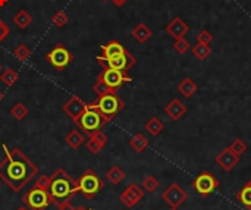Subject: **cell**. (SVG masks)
I'll use <instances>...</instances> for the list:
<instances>
[{
    "label": "cell",
    "mask_w": 251,
    "mask_h": 210,
    "mask_svg": "<svg viewBox=\"0 0 251 210\" xmlns=\"http://www.w3.org/2000/svg\"><path fill=\"white\" fill-rule=\"evenodd\" d=\"M16 210H29V209H28L26 206H21V208H18V209H16Z\"/></svg>",
    "instance_id": "cell-43"
},
{
    "label": "cell",
    "mask_w": 251,
    "mask_h": 210,
    "mask_svg": "<svg viewBox=\"0 0 251 210\" xmlns=\"http://www.w3.org/2000/svg\"><path fill=\"white\" fill-rule=\"evenodd\" d=\"M165 29H166V32H168L172 38L178 40V38H182V37L190 31V26H188V24H187L182 18L176 16V18H174V19L166 25Z\"/></svg>",
    "instance_id": "cell-15"
},
{
    "label": "cell",
    "mask_w": 251,
    "mask_h": 210,
    "mask_svg": "<svg viewBox=\"0 0 251 210\" xmlns=\"http://www.w3.org/2000/svg\"><path fill=\"white\" fill-rule=\"evenodd\" d=\"M13 24H15L19 29H25V28H28V26L32 24V16H31L25 9H22V10H19V12L13 16Z\"/></svg>",
    "instance_id": "cell-25"
},
{
    "label": "cell",
    "mask_w": 251,
    "mask_h": 210,
    "mask_svg": "<svg viewBox=\"0 0 251 210\" xmlns=\"http://www.w3.org/2000/svg\"><path fill=\"white\" fill-rule=\"evenodd\" d=\"M191 52H193V56L199 60H206L210 54H212V47L210 44H201V43H197L194 44V47H191Z\"/></svg>",
    "instance_id": "cell-26"
},
{
    "label": "cell",
    "mask_w": 251,
    "mask_h": 210,
    "mask_svg": "<svg viewBox=\"0 0 251 210\" xmlns=\"http://www.w3.org/2000/svg\"><path fill=\"white\" fill-rule=\"evenodd\" d=\"M65 143H66L72 150H76V149H79V147L85 143V137H84V134H81L78 130H74V131H71V132L65 137Z\"/></svg>",
    "instance_id": "cell-21"
},
{
    "label": "cell",
    "mask_w": 251,
    "mask_h": 210,
    "mask_svg": "<svg viewBox=\"0 0 251 210\" xmlns=\"http://www.w3.org/2000/svg\"><path fill=\"white\" fill-rule=\"evenodd\" d=\"M129 147H131L134 152H137V153H143V152L149 147V140H147V137H146L144 134L138 132V134H135V135L129 140Z\"/></svg>",
    "instance_id": "cell-22"
},
{
    "label": "cell",
    "mask_w": 251,
    "mask_h": 210,
    "mask_svg": "<svg viewBox=\"0 0 251 210\" xmlns=\"http://www.w3.org/2000/svg\"><path fill=\"white\" fill-rule=\"evenodd\" d=\"M128 50L118 41V40H110L107 44L101 46V57L104 59H109V57H113V56H119V54H124L126 53Z\"/></svg>",
    "instance_id": "cell-18"
},
{
    "label": "cell",
    "mask_w": 251,
    "mask_h": 210,
    "mask_svg": "<svg viewBox=\"0 0 251 210\" xmlns=\"http://www.w3.org/2000/svg\"><path fill=\"white\" fill-rule=\"evenodd\" d=\"M162 199L172 208V209H178L187 199H188V194L187 191L176 183L171 184L162 194Z\"/></svg>",
    "instance_id": "cell-11"
},
{
    "label": "cell",
    "mask_w": 251,
    "mask_h": 210,
    "mask_svg": "<svg viewBox=\"0 0 251 210\" xmlns=\"http://www.w3.org/2000/svg\"><path fill=\"white\" fill-rule=\"evenodd\" d=\"M13 56L16 59H19L21 62H25L26 59H29L31 56V49L26 46V44H19L16 46V49L13 50Z\"/></svg>",
    "instance_id": "cell-30"
},
{
    "label": "cell",
    "mask_w": 251,
    "mask_h": 210,
    "mask_svg": "<svg viewBox=\"0 0 251 210\" xmlns=\"http://www.w3.org/2000/svg\"><path fill=\"white\" fill-rule=\"evenodd\" d=\"M7 1H9V0H0V7H3Z\"/></svg>",
    "instance_id": "cell-41"
},
{
    "label": "cell",
    "mask_w": 251,
    "mask_h": 210,
    "mask_svg": "<svg viewBox=\"0 0 251 210\" xmlns=\"http://www.w3.org/2000/svg\"><path fill=\"white\" fill-rule=\"evenodd\" d=\"M229 149H231L237 156H240V158H241V156L247 152L249 146L246 144V141H244V140L237 138V140H234V141H232V144L229 146Z\"/></svg>",
    "instance_id": "cell-33"
},
{
    "label": "cell",
    "mask_w": 251,
    "mask_h": 210,
    "mask_svg": "<svg viewBox=\"0 0 251 210\" xmlns=\"http://www.w3.org/2000/svg\"><path fill=\"white\" fill-rule=\"evenodd\" d=\"M87 105L82 102V99H79L78 96H72L65 105H63V112L74 121L76 122L79 119V116L85 112Z\"/></svg>",
    "instance_id": "cell-13"
},
{
    "label": "cell",
    "mask_w": 251,
    "mask_h": 210,
    "mask_svg": "<svg viewBox=\"0 0 251 210\" xmlns=\"http://www.w3.org/2000/svg\"><path fill=\"white\" fill-rule=\"evenodd\" d=\"M76 183H78L79 193L87 199H94L104 187L103 180L93 169L84 171L82 175L76 180Z\"/></svg>",
    "instance_id": "cell-4"
},
{
    "label": "cell",
    "mask_w": 251,
    "mask_h": 210,
    "mask_svg": "<svg viewBox=\"0 0 251 210\" xmlns=\"http://www.w3.org/2000/svg\"><path fill=\"white\" fill-rule=\"evenodd\" d=\"M143 199H144V190H143L138 184H135V183L129 184V185L121 193V197H119V200H121L128 209L137 206Z\"/></svg>",
    "instance_id": "cell-12"
},
{
    "label": "cell",
    "mask_w": 251,
    "mask_h": 210,
    "mask_svg": "<svg viewBox=\"0 0 251 210\" xmlns=\"http://www.w3.org/2000/svg\"><path fill=\"white\" fill-rule=\"evenodd\" d=\"M171 210H178V209H172V208H171Z\"/></svg>",
    "instance_id": "cell-45"
},
{
    "label": "cell",
    "mask_w": 251,
    "mask_h": 210,
    "mask_svg": "<svg viewBox=\"0 0 251 210\" xmlns=\"http://www.w3.org/2000/svg\"><path fill=\"white\" fill-rule=\"evenodd\" d=\"M212 41H213V35H212V32H210V31L203 29V31H200V32H199V35H197V43H201V44H210Z\"/></svg>",
    "instance_id": "cell-37"
},
{
    "label": "cell",
    "mask_w": 251,
    "mask_h": 210,
    "mask_svg": "<svg viewBox=\"0 0 251 210\" xmlns=\"http://www.w3.org/2000/svg\"><path fill=\"white\" fill-rule=\"evenodd\" d=\"M75 210H91L88 208H84V206H79V208H75Z\"/></svg>",
    "instance_id": "cell-42"
},
{
    "label": "cell",
    "mask_w": 251,
    "mask_h": 210,
    "mask_svg": "<svg viewBox=\"0 0 251 210\" xmlns=\"http://www.w3.org/2000/svg\"><path fill=\"white\" fill-rule=\"evenodd\" d=\"M174 49H175V52H178L179 54H185V53L191 49V44H190V41H188V40H185V38L182 37V38L175 40V43H174Z\"/></svg>",
    "instance_id": "cell-34"
},
{
    "label": "cell",
    "mask_w": 251,
    "mask_h": 210,
    "mask_svg": "<svg viewBox=\"0 0 251 210\" xmlns=\"http://www.w3.org/2000/svg\"><path fill=\"white\" fill-rule=\"evenodd\" d=\"M1 100H3V93L0 91V102H1Z\"/></svg>",
    "instance_id": "cell-44"
},
{
    "label": "cell",
    "mask_w": 251,
    "mask_h": 210,
    "mask_svg": "<svg viewBox=\"0 0 251 210\" xmlns=\"http://www.w3.org/2000/svg\"><path fill=\"white\" fill-rule=\"evenodd\" d=\"M99 78L103 79V82H106L107 87H110L115 93L124 87L126 82H131L132 78L128 75V72L125 71H118V69H113V68H103V72L97 75Z\"/></svg>",
    "instance_id": "cell-7"
},
{
    "label": "cell",
    "mask_w": 251,
    "mask_h": 210,
    "mask_svg": "<svg viewBox=\"0 0 251 210\" xmlns=\"http://www.w3.org/2000/svg\"><path fill=\"white\" fill-rule=\"evenodd\" d=\"M215 162L225 171V172H231L238 163H240V156H237L229 147L224 149L221 153H218V156L215 158Z\"/></svg>",
    "instance_id": "cell-14"
},
{
    "label": "cell",
    "mask_w": 251,
    "mask_h": 210,
    "mask_svg": "<svg viewBox=\"0 0 251 210\" xmlns=\"http://www.w3.org/2000/svg\"><path fill=\"white\" fill-rule=\"evenodd\" d=\"M28 113H29V109L24 105V103H15L13 106H12V109H10V115L16 119V121H22V119H25L26 116H28Z\"/></svg>",
    "instance_id": "cell-29"
},
{
    "label": "cell",
    "mask_w": 251,
    "mask_h": 210,
    "mask_svg": "<svg viewBox=\"0 0 251 210\" xmlns=\"http://www.w3.org/2000/svg\"><path fill=\"white\" fill-rule=\"evenodd\" d=\"M199 90L197 84L194 82V79H191L190 77L184 78L179 84H178V91L185 97V99H190L193 94H196Z\"/></svg>",
    "instance_id": "cell-20"
},
{
    "label": "cell",
    "mask_w": 251,
    "mask_h": 210,
    "mask_svg": "<svg viewBox=\"0 0 251 210\" xmlns=\"http://www.w3.org/2000/svg\"><path fill=\"white\" fill-rule=\"evenodd\" d=\"M97 62L103 66V68H113V69H118V71H129L135 63H137V59L134 54H131L129 52L124 53V54H119V56H113V57H109V59H104L101 56H97L96 57Z\"/></svg>",
    "instance_id": "cell-9"
},
{
    "label": "cell",
    "mask_w": 251,
    "mask_h": 210,
    "mask_svg": "<svg viewBox=\"0 0 251 210\" xmlns=\"http://www.w3.org/2000/svg\"><path fill=\"white\" fill-rule=\"evenodd\" d=\"M0 71H1V65H0Z\"/></svg>",
    "instance_id": "cell-46"
},
{
    "label": "cell",
    "mask_w": 251,
    "mask_h": 210,
    "mask_svg": "<svg viewBox=\"0 0 251 210\" xmlns=\"http://www.w3.org/2000/svg\"><path fill=\"white\" fill-rule=\"evenodd\" d=\"M193 187L194 190L203 196V197H207L210 196L212 193H215L219 187V180L210 174V172H201L200 175H197L193 181Z\"/></svg>",
    "instance_id": "cell-10"
},
{
    "label": "cell",
    "mask_w": 251,
    "mask_h": 210,
    "mask_svg": "<svg viewBox=\"0 0 251 210\" xmlns=\"http://www.w3.org/2000/svg\"><path fill=\"white\" fill-rule=\"evenodd\" d=\"M50 178H51V181H50L49 193L53 197L56 205H59L60 202H65V200H71L72 197H75L79 193L76 180L71 178V175L63 168L56 169L50 175Z\"/></svg>",
    "instance_id": "cell-2"
},
{
    "label": "cell",
    "mask_w": 251,
    "mask_h": 210,
    "mask_svg": "<svg viewBox=\"0 0 251 210\" xmlns=\"http://www.w3.org/2000/svg\"><path fill=\"white\" fill-rule=\"evenodd\" d=\"M237 199H238V202H240L246 209L251 210V180L250 181H247V183L243 185V188L238 191Z\"/></svg>",
    "instance_id": "cell-24"
},
{
    "label": "cell",
    "mask_w": 251,
    "mask_h": 210,
    "mask_svg": "<svg viewBox=\"0 0 251 210\" xmlns=\"http://www.w3.org/2000/svg\"><path fill=\"white\" fill-rule=\"evenodd\" d=\"M157 188H159V181L156 180V177L147 175V177L143 180V190H144V191H147V193H154Z\"/></svg>",
    "instance_id": "cell-31"
},
{
    "label": "cell",
    "mask_w": 251,
    "mask_h": 210,
    "mask_svg": "<svg viewBox=\"0 0 251 210\" xmlns=\"http://www.w3.org/2000/svg\"><path fill=\"white\" fill-rule=\"evenodd\" d=\"M22 202L29 210H46L50 205L54 203V200L49 191H44V190H40L35 187L24 194Z\"/></svg>",
    "instance_id": "cell-6"
},
{
    "label": "cell",
    "mask_w": 251,
    "mask_h": 210,
    "mask_svg": "<svg viewBox=\"0 0 251 210\" xmlns=\"http://www.w3.org/2000/svg\"><path fill=\"white\" fill-rule=\"evenodd\" d=\"M0 79H1V82H3L6 87H12V85H15V84L18 82L19 75H18V72L13 71L12 68H6V69L0 74Z\"/></svg>",
    "instance_id": "cell-27"
},
{
    "label": "cell",
    "mask_w": 251,
    "mask_h": 210,
    "mask_svg": "<svg viewBox=\"0 0 251 210\" xmlns=\"http://www.w3.org/2000/svg\"><path fill=\"white\" fill-rule=\"evenodd\" d=\"M1 149L4 152V159L0 162V180L13 193H19L38 175V168L19 149L9 150L6 144H3Z\"/></svg>",
    "instance_id": "cell-1"
},
{
    "label": "cell",
    "mask_w": 251,
    "mask_h": 210,
    "mask_svg": "<svg viewBox=\"0 0 251 210\" xmlns=\"http://www.w3.org/2000/svg\"><path fill=\"white\" fill-rule=\"evenodd\" d=\"M104 1H107V0H104ZM110 1H113V4H115V6L121 7V6H124L128 0H110Z\"/></svg>",
    "instance_id": "cell-40"
},
{
    "label": "cell",
    "mask_w": 251,
    "mask_h": 210,
    "mask_svg": "<svg viewBox=\"0 0 251 210\" xmlns=\"http://www.w3.org/2000/svg\"><path fill=\"white\" fill-rule=\"evenodd\" d=\"M57 210H75V208L71 205V202L69 200H65V202H60L59 205H57Z\"/></svg>",
    "instance_id": "cell-39"
},
{
    "label": "cell",
    "mask_w": 251,
    "mask_h": 210,
    "mask_svg": "<svg viewBox=\"0 0 251 210\" xmlns=\"http://www.w3.org/2000/svg\"><path fill=\"white\" fill-rule=\"evenodd\" d=\"M50 175H40L35 181V188H40V190H44V191H49L50 188Z\"/></svg>",
    "instance_id": "cell-36"
},
{
    "label": "cell",
    "mask_w": 251,
    "mask_h": 210,
    "mask_svg": "<svg viewBox=\"0 0 251 210\" xmlns=\"http://www.w3.org/2000/svg\"><path fill=\"white\" fill-rule=\"evenodd\" d=\"M110 121L93 105V103H90V105H87V109H85V112L79 116V119L75 122L82 131H84V134H87V135H90V134H93V132H97V131H101V128L104 127V125H107Z\"/></svg>",
    "instance_id": "cell-3"
},
{
    "label": "cell",
    "mask_w": 251,
    "mask_h": 210,
    "mask_svg": "<svg viewBox=\"0 0 251 210\" xmlns=\"http://www.w3.org/2000/svg\"><path fill=\"white\" fill-rule=\"evenodd\" d=\"M132 37H134V40L137 41V43H140V44H143V43H146V41H149V38L151 37V29L146 25V24H138V25H135V28L132 29Z\"/></svg>",
    "instance_id": "cell-19"
},
{
    "label": "cell",
    "mask_w": 251,
    "mask_h": 210,
    "mask_svg": "<svg viewBox=\"0 0 251 210\" xmlns=\"http://www.w3.org/2000/svg\"><path fill=\"white\" fill-rule=\"evenodd\" d=\"M93 91H94L97 96H104V94H109V93H115V91H113L110 87H107L106 82H103V79L99 78V77H97L96 84L93 85Z\"/></svg>",
    "instance_id": "cell-32"
},
{
    "label": "cell",
    "mask_w": 251,
    "mask_h": 210,
    "mask_svg": "<svg viewBox=\"0 0 251 210\" xmlns=\"http://www.w3.org/2000/svg\"><path fill=\"white\" fill-rule=\"evenodd\" d=\"M106 177H107V180H109L113 185H118V184H121V183L125 180V172H124L119 166H112V168L107 171Z\"/></svg>",
    "instance_id": "cell-28"
},
{
    "label": "cell",
    "mask_w": 251,
    "mask_h": 210,
    "mask_svg": "<svg viewBox=\"0 0 251 210\" xmlns=\"http://www.w3.org/2000/svg\"><path fill=\"white\" fill-rule=\"evenodd\" d=\"M68 21H69L68 15H66L65 12H62V10L56 12V13L51 16V22H53L57 28H63V26L68 24Z\"/></svg>",
    "instance_id": "cell-35"
},
{
    "label": "cell",
    "mask_w": 251,
    "mask_h": 210,
    "mask_svg": "<svg viewBox=\"0 0 251 210\" xmlns=\"http://www.w3.org/2000/svg\"><path fill=\"white\" fill-rule=\"evenodd\" d=\"M165 113H166L172 121H179V119L187 113V106H185L179 99H174V100H171V102L166 105Z\"/></svg>",
    "instance_id": "cell-17"
},
{
    "label": "cell",
    "mask_w": 251,
    "mask_h": 210,
    "mask_svg": "<svg viewBox=\"0 0 251 210\" xmlns=\"http://www.w3.org/2000/svg\"><path fill=\"white\" fill-rule=\"evenodd\" d=\"M0 181H1V180H0Z\"/></svg>",
    "instance_id": "cell-47"
},
{
    "label": "cell",
    "mask_w": 251,
    "mask_h": 210,
    "mask_svg": "<svg viewBox=\"0 0 251 210\" xmlns=\"http://www.w3.org/2000/svg\"><path fill=\"white\" fill-rule=\"evenodd\" d=\"M144 128H146V131H147L150 135L156 137V135H159V134L165 130V124H163L157 116H153V118H150V119L146 122Z\"/></svg>",
    "instance_id": "cell-23"
},
{
    "label": "cell",
    "mask_w": 251,
    "mask_h": 210,
    "mask_svg": "<svg viewBox=\"0 0 251 210\" xmlns=\"http://www.w3.org/2000/svg\"><path fill=\"white\" fill-rule=\"evenodd\" d=\"M107 141H109L107 135L103 134L101 131H97V132H93V134L88 135V141H85V144H87V149H88L91 153L97 155V153H100V150L106 146Z\"/></svg>",
    "instance_id": "cell-16"
},
{
    "label": "cell",
    "mask_w": 251,
    "mask_h": 210,
    "mask_svg": "<svg viewBox=\"0 0 251 210\" xmlns=\"http://www.w3.org/2000/svg\"><path fill=\"white\" fill-rule=\"evenodd\" d=\"M47 62H50L54 69L57 71H63L68 65L72 63L74 60V54L63 46V44H56L47 54H46Z\"/></svg>",
    "instance_id": "cell-8"
},
{
    "label": "cell",
    "mask_w": 251,
    "mask_h": 210,
    "mask_svg": "<svg viewBox=\"0 0 251 210\" xmlns=\"http://www.w3.org/2000/svg\"><path fill=\"white\" fill-rule=\"evenodd\" d=\"M9 32H10L9 26H7V25H6V24H4V22L0 19V43H1V41H3V40L7 37V35H9Z\"/></svg>",
    "instance_id": "cell-38"
},
{
    "label": "cell",
    "mask_w": 251,
    "mask_h": 210,
    "mask_svg": "<svg viewBox=\"0 0 251 210\" xmlns=\"http://www.w3.org/2000/svg\"><path fill=\"white\" fill-rule=\"evenodd\" d=\"M93 105L109 119L112 121L121 110L125 107V102L116 94V93H109L104 96H99L97 102H93Z\"/></svg>",
    "instance_id": "cell-5"
}]
</instances>
